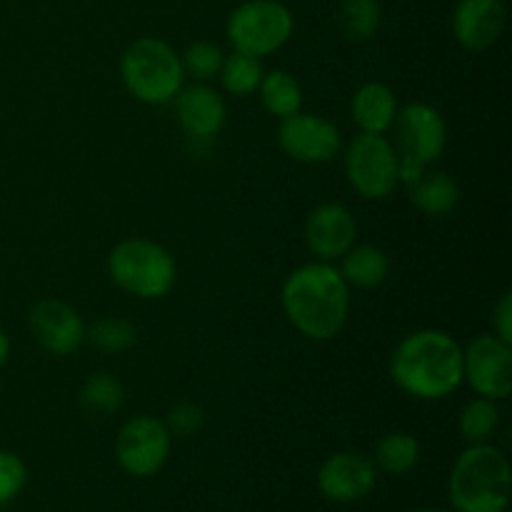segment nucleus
<instances>
[{
	"instance_id": "nucleus-1",
	"label": "nucleus",
	"mask_w": 512,
	"mask_h": 512,
	"mask_svg": "<svg viewBox=\"0 0 512 512\" xmlns=\"http://www.w3.org/2000/svg\"><path fill=\"white\" fill-rule=\"evenodd\" d=\"M280 305L288 323L303 338L325 343L338 338L348 325L350 285L333 263L315 260L285 278Z\"/></svg>"
},
{
	"instance_id": "nucleus-2",
	"label": "nucleus",
	"mask_w": 512,
	"mask_h": 512,
	"mask_svg": "<svg viewBox=\"0 0 512 512\" xmlns=\"http://www.w3.org/2000/svg\"><path fill=\"white\" fill-rule=\"evenodd\" d=\"M390 378L410 398L445 400L463 385V345L445 330H415L395 345Z\"/></svg>"
},
{
	"instance_id": "nucleus-3",
	"label": "nucleus",
	"mask_w": 512,
	"mask_h": 512,
	"mask_svg": "<svg viewBox=\"0 0 512 512\" xmlns=\"http://www.w3.org/2000/svg\"><path fill=\"white\" fill-rule=\"evenodd\" d=\"M512 495L510 460L498 445H468L453 463L448 498L458 512H508Z\"/></svg>"
},
{
	"instance_id": "nucleus-4",
	"label": "nucleus",
	"mask_w": 512,
	"mask_h": 512,
	"mask_svg": "<svg viewBox=\"0 0 512 512\" xmlns=\"http://www.w3.org/2000/svg\"><path fill=\"white\" fill-rule=\"evenodd\" d=\"M120 78L128 93L145 105L173 103L185 85L180 53L163 38H135L120 55Z\"/></svg>"
},
{
	"instance_id": "nucleus-5",
	"label": "nucleus",
	"mask_w": 512,
	"mask_h": 512,
	"mask_svg": "<svg viewBox=\"0 0 512 512\" xmlns=\"http://www.w3.org/2000/svg\"><path fill=\"white\" fill-rule=\"evenodd\" d=\"M108 275L123 293L160 300L173 290L178 265L168 248L148 238H125L108 253Z\"/></svg>"
},
{
	"instance_id": "nucleus-6",
	"label": "nucleus",
	"mask_w": 512,
	"mask_h": 512,
	"mask_svg": "<svg viewBox=\"0 0 512 512\" xmlns=\"http://www.w3.org/2000/svg\"><path fill=\"white\" fill-rule=\"evenodd\" d=\"M395 130V153H398L400 183L418 180L448 148V123L438 108L430 103H405L398 108Z\"/></svg>"
},
{
	"instance_id": "nucleus-7",
	"label": "nucleus",
	"mask_w": 512,
	"mask_h": 512,
	"mask_svg": "<svg viewBox=\"0 0 512 512\" xmlns=\"http://www.w3.org/2000/svg\"><path fill=\"white\" fill-rule=\"evenodd\" d=\"M295 30V18L290 8L280 0H245L225 23V35L238 53L253 58H268L278 53Z\"/></svg>"
},
{
	"instance_id": "nucleus-8",
	"label": "nucleus",
	"mask_w": 512,
	"mask_h": 512,
	"mask_svg": "<svg viewBox=\"0 0 512 512\" xmlns=\"http://www.w3.org/2000/svg\"><path fill=\"white\" fill-rule=\"evenodd\" d=\"M343 168L350 188L365 200H385L400 185L398 153L385 135H355L343 148Z\"/></svg>"
},
{
	"instance_id": "nucleus-9",
	"label": "nucleus",
	"mask_w": 512,
	"mask_h": 512,
	"mask_svg": "<svg viewBox=\"0 0 512 512\" xmlns=\"http://www.w3.org/2000/svg\"><path fill=\"white\" fill-rule=\"evenodd\" d=\"M173 450V435L153 415H133L115 438V458L130 478H153L165 468Z\"/></svg>"
},
{
	"instance_id": "nucleus-10",
	"label": "nucleus",
	"mask_w": 512,
	"mask_h": 512,
	"mask_svg": "<svg viewBox=\"0 0 512 512\" xmlns=\"http://www.w3.org/2000/svg\"><path fill=\"white\" fill-rule=\"evenodd\" d=\"M463 383L475 395L500 403L512 393V343L495 333L478 335L463 348Z\"/></svg>"
},
{
	"instance_id": "nucleus-11",
	"label": "nucleus",
	"mask_w": 512,
	"mask_h": 512,
	"mask_svg": "<svg viewBox=\"0 0 512 512\" xmlns=\"http://www.w3.org/2000/svg\"><path fill=\"white\" fill-rule=\"evenodd\" d=\"M278 145L288 158L298 160V163L323 165L340 155L343 135L333 120L298 110L280 120Z\"/></svg>"
},
{
	"instance_id": "nucleus-12",
	"label": "nucleus",
	"mask_w": 512,
	"mask_h": 512,
	"mask_svg": "<svg viewBox=\"0 0 512 512\" xmlns=\"http://www.w3.org/2000/svg\"><path fill=\"white\" fill-rule=\"evenodd\" d=\"M375 485L378 468L363 453H335L318 470V490L330 503H358L373 493Z\"/></svg>"
},
{
	"instance_id": "nucleus-13",
	"label": "nucleus",
	"mask_w": 512,
	"mask_h": 512,
	"mask_svg": "<svg viewBox=\"0 0 512 512\" xmlns=\"http://www.w3.org/2000/svg\"><path fill=\"white\" fill-rule=\"evenodd\" d=\"M305 245L318 260H340L358 240V223L343 203H320L305 218Z\"/></svg>"
},
{
	"instance_id": "nucleus-14",
	"label": "nucleus",
	"mask_w": 512,
	"mask_h": 512,
	"mask_svg": "<svg viewBox=\"0 0 512 512\" xmlns=\"http://www.w3.org/2000/svg\"><path fill=\"white\" fill-rule=\"evenodd\" d=\"M30 333L35 343L50 355H73L85 340V323L73 305L63 300H40L30 310Z\"/></svg>"
},
{
	"instance_id": "nucleus-15",
	"label": "nucleus",
	"mask_w": 512,
	"mask_h": 512,
	"mask_svg": "<svg viewBox=\"0 0 512 512\" xmlns=\"http://www.w3.org/2000/svg\"><path fill=\"white\" fill-rule=\"evenodd\" d=\"M505 0H458L453 13V35L460 48L485 53L505 30Z\"/></svg>"
},
{
	"instance_id": "nucleus-16",
	"label": "nucleus",
	"mask_w": 512,
	"mask_h": 512,
	"mask_svg": "<svg viewBox=\"0 0 512 512\" xmlns=\"http://www.w3.org/2000/svg\"><path fill=\"white\" fill-rule=\"evenodd\" d=\"M173 105L180 128L195 140L215 138L228 118V105H225L223 95L208 83L183 85L173 98Z\"/></svg>"
},
{
	"instance_id": "nucleus-17",
	"label": "nucleus",
	"mask_w": 512,
	"mask_h": 512,
	"mask_svg": "<svg viewBox=\"0 0 512 512\" xmlns=\"http://www.w3.org/2000/svg\"><path fill=\"white\" fill-rule=\"evenodd\" d=\"M398 98L385 83H365L355 90L350 113L360 133L385 135L398 118Z\"/></svg>"
},
{
	"instance_id": "nucleus-18",
	"label": "nucleus",
	"mask_w": 512,
	"mask_h": 512,
	"mask_svg": "<svg viewBox=\"0 0 512 512\" xmlns=\"http://www.w3.org/2000/svg\"><path fill=\"white\" fill-rule=\"evenodd\" d=\"M410 203L430 218H443L453 213L455 205L460 203V185L453 175L443 170H425L418 180L408 185Z\"/></svg>"
},
{
	"instance_id": "nucleus-19",
	"label": "nucleus",
	"mask_w": 512,
	"mask_h": 512,
	"mask_svg": "<svg viewBox=\"0 0 512 512\" xmlns=\"http://www.w3.org/2000/svg\"><path fill=\"white\" fill-rule=\"evenodd\" d=\"M340 275L350 288L373 290L388 280L390 258L378 245H353L348 253L340 258Z\"/></svg>"
},
{
	"instance_id": "nucleus-20",
	"label": "nucleus",
	"mask_w": 512,
	"mask_h": 512,
	"mask_svg": "<svg viewBox=\"0 0 512 512\" xmlns=\"http://www.w3.org/2000/svg\"><path fill=\"white\" fill-rule=\"evenodd\" d=\"M258 93L263 108L278 120L288 118L303 108V85L288 70H265Z\"/></svg>"
},
{
	"instance_id": "nucleus-21",
	"label": "nucleus",
	"mask_w": 512,
	"mask_h": 512,
	"mask_svg": "<svg viewBox=\"0 0 512 512\" xmlns=\"http://www.w3.org/2000/svg\"><path fill=\"white\" fill-rule=\"evenodd\" d=\"M420 460V443L415 435L410 433H395L383 435L375 445L373 463L378 473L385 475H405L418 465Z\"/></svg>"
},
{
	"instance_id": "nucleus-22",
	"label": "nucleus",
	"mask_w": 512,
	"mask_h": 512,
	"mask_svg": "<svg viewBox=\"0 0 512 512\" xmlns=\"http://www.w3.org/2000/svg\"><path fill=\"white\" fill-rule=\"evenodd\" d=\"M383 23L378 0H343L338 8V30L348 43H365L375 38Z\"/></svg>"
},
{
	"instance_id": "nucleus-23",
	"label": "nucleus",
	"mask_w": 512,
	"mask_h": 512,
	"mask_svg": "<svg viewBox=\"0 0 512 512\" xmlns=\"http://www.w3.org/2000/svg\"><path fill=\"white\" fill-rule=\"evenodd\" d=\"M125 403V388L115 375L95 373L80 388V405L88 415L108 418L115 415Z\"/></svg>"
},
{
	"instance_id": "nucleus-24",
	"label": "nucleus",
	"mask_w": 512,
	"mask_h": 512,
	"mask_svg": "<svg viewBox=\"0 0 512 512\" xmlns=\"http://www.w3.org/2000/svg\"><path fill=\"white\" fill-rule=\"evenodd\" d=\"M460 435L468 445H480V443H493V438L498 435L500 428V405L495 400L488 398H473L463 408L458 420Z\"/></svg>"
},
{
	"instance_id": "nucleus-25",
	"label": "nucleus",
	"mask_w": 512,
	"mask_h": 512,
	"mask_svg": "<svg viewBox=\"0 0 512 512\" xmlns=\"http://www.w3.org/2000/svg\"><path fill=\"white\" fill-rule=\"evenodd\" d=\"M263 75V60L233 50L230 55H225L218 78L230 95H235V98H248V95L258 93V85L263 80Z\"/></svg>"
},
{
	"instance_id": "nucleus-26",
	"label": "nucleus",
	"mask_w": 512,
	"mask_h": 512,
	"mask_svg": "<svg viewBox=\"0 0 512 512\" xmlns=\"http://www.w3.org/2000/svg\"><path fill=\"white\" fill-rule=\"evenodd\" d=\"M85 338L93 343V348L103 350V353L120 355L138 343V330L130 320L108 315V318H98L90 328H85Z\"/></svg>"
},
{
	"instance_id": "nucleus-27",
	"label": "nucleus",
	"mask_w": 512,
	"mask_h": 512,
	"mask_svg": "<svg viewBox=\"0 0 512 512\" xmlns=\"http://www.w3.org/2000/svg\"><path fill=\"white\" fill-rule=\"evenodd\" d=\"M180 60H183L185 75H190L195 83H210V80L220 75L225 53L213 40H195V43L185 48Z\"/></svg>"
},
{
	"instance_id": "nucleus-28",
	"label": "nucleus",
	"mask_w": 512,
	"mask_h": 512,
	"mask_svg": "<svg viewBox=\"0 0 512 512\" xmlns=\"http://www.w3.org/2000/svg\"><path fill=\"white\" fill-rule=\"evenodd\" d=\"M25 483H28V468L23 458L10 450H0V508L13 503L23 493Z\"/></svg>"
},
{
	"instance_id": "nucleus-29",
	"label": "nucleus",
	"mask_w": 512,
	"mask_h": 512,
	"mask_svg": "<svg viewBox=\"0 0 512 512\" xmlns=\"http://www.w3.org/2000/svg\"><path fill=\"white\" fill-rule=\"evenodd\" d=\"M163 423L173 438H195L205 428V410L198 403H175Z\"/></svg>"
},
{
	"instance_id": "nucleus-30",
	"label": "nucleus",
	"mask_w": 512,
	"mask_h": 512,
	"mask_svg": "<svg viewBox=\"0 0 512 512\" xmlns=\"http://www.w3.org/2000/svg\"><path fill=\"white\" fill-rule=\"evenodd\" d=\"M493 333L503 338L505 343H512V295L503 293L493 310Z\"/></svg>"
},
{
	"instance_id": "nucleus-31",
	"label": "nucleus",
	"mask_w": 512,
	"mask_h": 512,
	"mask_svg": "<svg viewBox=\"0 0 512 512\" xmlns=\"http://www.w3.org/2000/svg\"><path fill=\"white\" fill-rule=\"evenodd\" d=\"M8 355H10V338L3 328H0V368L8 363Z\"/></svg>"
},
{
	"instance_id": "nucleus-32",
	"label": "nucleus",
	"mask_w": 512,
	"mask_h": 512,
	"mask_svg": "<svg viewBox=\"0 0 512 512\" xmlns=\"http://www.w3.org/2000/svg\"><path fill=\"white\" fill-rule=\"evenodd\" d=\"M413 512H448V510H435V508H420V510H413Z\"/></svg>"
}]
</instances>
